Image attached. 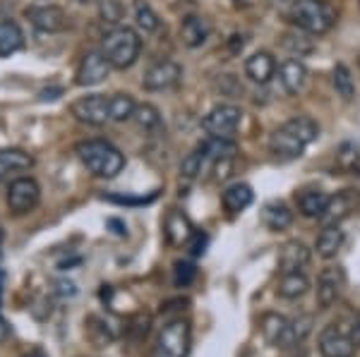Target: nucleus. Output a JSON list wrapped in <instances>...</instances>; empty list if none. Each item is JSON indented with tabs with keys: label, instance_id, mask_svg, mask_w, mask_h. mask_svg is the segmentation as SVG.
<instances>
[{
	"label": "nucleus",
	"instance_id": "4be33fe9",
	"mask_svg": "<svg viewBox=\"0 0 360 357\" xmlns=\"http://www.w3.org/2000/svg\"><path fill=\"white\" fill-rule=\"evenodd\" d=\"M197 151L202 154L205 159V166L207 163H217L221 159H233L238 154V144L231 142V140H224V137H209L197 147Z\"/></svg>",
	"mask_w": 360,
	"mask_h": 357
},
{
	"label": "nucleus",
	"instance_id": "0eeeda50",
	"mask_svg": "<svg viewBox=\"0 0 360 357\" xmlns=\"http://www.w3.org/2000/svg\"><path fill=\"white\" fill-rule=\"evenodd\" d=\"M240 120H243V111L236 103H219V106H214L212 111L205 115L202 128L207 130L209 137L231 140V135L240 128Z\"/></svg>",
	"mask_w": 360,
	"mask_h": 357
},
{
	"label": "nucleus",
	"instance_id": "a878e982",
	"mask_svg": "<svg viewBox=\"0 0 360 357\" xmlns=\"http://www.w3.org/2000/svg\"><path fill=\"white\" fill-rule=\"evenodd\" d=\"M34 166V156L25 149H0V180L13 173L29 170Z\"/></svg>",
	"mask_w": 360,
	"mask_h": 357
},
{
	"label": "nucleus",
	"instance_id": "9b49d317",
	"mask_svg": "<svg viewBox=\"0 0 360 357\" xmlns=\"http://www.w3.org/2000/svg\"><path fill=\"white\" fill-rule=\"evenodd\" d=\"M358 209H360V189H351V187L341 189V192L329 197V204L319 221H322L324 226H339L341 221H346V218Z\"/></svg>",
	"mask_w": 360,
	"mask_h": 357
},
{
	"label": "nucleus",
	"instance_id": "6e6552de",
	"mask_svg": "<svg viewBox=\"0 0 360 357\" xmlns=\"http://www.w3.org/2000/svg\"><path fill=\"white\" fill-rule=\"evenodd\" d=\"M259 329H262L264 341L271 345V348L278 350H291L295 343H298V336L293 331V321H288L283 314L276 312H266L259 319Z\"/></svg>",
	"mask_w": 360,
	"mask_h": 357
},
{
	"label": "nucleus",
	"instance_id": "49530a36",
	"mask_svg": "<svg viewBox=\"0 0 360 357\" xmlns=\"http://www.w3.org/2000/svg\"><path fill=\"white\" fill-rule=\"evenodd\" d=\"M358 67H360V53H358Z\"/></svg>",
	"mask_w": 360,
	"mask_h": 357
},
{
	"label": "nucleus",
	"instance_id": "58836bf2",
	"mask_svg": "<svg viewBox=\"0 0 360 357\" xmlns=\"http://www.w3.org/2000/svg\"><path fill=\"white\" fill-rule=\"evenodd\" d=\"M149 326H152V316H149V314H137L135 319L130 321V326H127V333H130V336H135L137 341H142V338L149 333Z\"/></svg>",
	"mask_w": 360,
	"mask_h": 357
},
{
	"label": "nucleus",
	"instance_id": "f704fd0d",
	"mask_svg": "<svg viewBox=\"0 0 360 357\" xmlns=\"http://www.w3.org/2000/svg\"><path fill=\"white\" fill-rule=\"evenodd\" d=\"M135 20H137V27L142 29L144 34H152L159 29V17H156L154 10L149 8L147 3H142V0H139L135 8Z\"/></svg>",
	"mask_w": 360,
	"mask_h": 357
},
{
	"label": "nucleus",
	"instance_id": "9d476101",
	"mask_svg": "<svg viewBox=\"0 0 360 357\" xmlns=\"http://www.w3.org/2000/svg\"><path fill=\"white\" fill-rule=\"evenodd\" d=\"M346 288V271L339 264H329L317 276V307L329 309L339 300L341 290Z\"/></svg>",
	"mask_w": 360,
	"mask_h": 357
},
{
	"label": "nucleus",
	"instance_id": "bb28decb",
	"mask_svg": "<svg viewBox=\"0 0 360 357\" xmlns=\"http://www.w3.org/2000/svg\"><path fill=\"white\" fill-rule=\"evenodd\" d=\"M25 48V32L13 20H0V58H8Z\"/></svg>",
	"mask_w": 360,
	"mask_h": 357
},
{
	"label": "nucleus",
	"instance_id": "5701e85b",
	"mask_svg": "<svg viewBox=\"0 0 360 357\" xmlns=\"http://www.w3.org/2000/svg\"><path fill=\"white\" fill-rule=\"evenodd\" d=\"M295 204L305 218H322L329 204V194L322 189H303L300 194H295Z\"/></svg>",
	"mask_w": 360,
	"mask_h": 357
},
{
	"label": "nucleus",
	"instance_id": "4c0bfd02",
	"mask_svg": "<svg viewBox=\"0 0 360 357\" xmlns=\"http://www.w3.org/2000/svg\"><path fill=\"white\" fill-rule=\"evenodd\" d=\"M207 245H209V235L205 233V230H195L193 235H190V240H188V252H190V257H202L207 252Z\"/></svg>",
	"mask_w": 360,
	"mask_h": 357
},
{
	"label": "nucleus",
	"instance_id": "ddd939ff",
	"mask_svg": "<svg viewBox=\"0 0 360 357\" xmlns=\"http://www.w3.org/2000/svg\"><path fill=\"white\" fill-rule=\"evenodd\" d=\"M180 77H183V67L176 60H159L144 72L142 86L147 91H166L173 89L180 82Z\"/></svg>",
	"mask_w": 360,
	"mask_h": 357
},
{
	"label": "nucleus",
	"instance_id": "f3484780",
	"mask_svg": "<svg viewBox=\"0 0 360 357\" xmlns=\"http://www.w3.org/2000/svg\"><path fill=\"white\" fill-rule=\"evenodd\" d=\"M195 233L193 223H190V218L183 214V211L173 209L168 211L166 218H164V235H166V243L171 247H183L188 245L190 235Z\"/></svg>",
	"mask_w": 360,
	"mask_h": 357
},
{
	"label": "nucleus",
	"instance_id": "c85d7f7f",
	"mask_svg": "<svg viewBox=\"0 0 360 357\" xmlns=\"http://www.w3.org/2000/svg\"><path fill=\"white\" fill-rule=\"evenodd\" d=\"M312 34L303 32V29H295V32H286L281 36V48L288 50L295 58H303L315 50V41H312Z\"/></svg>",
	"mask_w": 360,
	"mask_h": 357
},
{
	"label": "nucleus",
	"instance_id": "79ce46f5",
	"mask_svg": "<svg viewBox=\"0 0 360 357\" xmlns=\"http://www.w3.org/2000/svg\"><path fill=\"white\" fill-rule=\"evenodd\" d=\"M56 292L60 297H75L77 295V285L72 281H56Z\"/></svg>",
	"mask_w": 360,
	"mask_h": 357
},
{
	"label": "nucleus",
	"instance_id": "f257e3e1",
	"mask_svg": "<svg viewBox=\"0 0 360 357\" xmlns=\"http://www.w3.org/2000/svg\"><path fill=\"white\" fill-rule=\"evenodd\" d=\"M319 137V125L312 118L298 115V118L286 120L283 125L271 132L269 151L278 161H293L303 156V151Z\"/></svg>",
	"mask_w": 360,
	"mask_h": 357
},
{
	"label": "nucleus",
	"instance_id": "423d86ee",
	"mask_svg": "<svg viewBox=\"0 0 360 357\" xmlns=\"http://www.w3.org/2000/svg\"><path fill=\"white\" fill-rule=\"evenodd\" d=\"M70 113L75 115V120L84 125H101L113 123V111H111V96H103V94H89L82 96V99L72 101L70 106Z\"/></svg>",
	"mask_w": 360,
	"mask_h": 357
},
{
	"label": "nucleus",
	"instance_id": "473e14b6",
	"mask_svg": "<svg viewBox=\"0 0 360 357\" xmlns=\"http://www.w3.org/2000/svg\"><path fill=\"white\" fill-rule=\"evenodd\" d=\"M137 103L130 94H111V111H113V123H125L135 115Z\"/></svg>",
	"mask_w": 360,
	"mask_h": 357
},
{
	"label": "nucleus",
	"instance_id": "37998d69",
	"mask_svg": "<svg viewBox=\"0 0 360 357\" xmlns=\"http://www.w3.org/2000/svg\"><path fill=\"white\" fill-rule=\"evenodd\" d=\"M351 338H353V343L356 345H360V312L353 316V321H351Z\"/></svg>",
	"mask_w": 360,
	"mask_h": 357
},
{
	"label": "nucleus",
	"instance_id": "b1692460",
	"mask_svg": "<svg viewBox=\"0 0 360 357\" xmlns=\"http://www.w3.org/2000/svg\"><path fill=\"white\" fill-rule=\"evenodd\" d=\"M346 243V233L341 230V226H324L322 233L317 235L315 250L322 259H334L339 255V250Z\"/></svg>",
	"mask_w": 360,
	"mask_h": 357
},
{
	"label": "nucleus",
	"instance_id": "c756f323",
	"mask_svg": "<svg viewBox=\"0 0 360 357\" xmlns=\"http://www.w3.org/2000/svg\"><path fill=\"white\" fill-rule=\"evenodd\" d=\"M332 82H334L336 94H339L344 101H351L353 96H356V82H353V74L344 65V62H336V65H334Z\"/></svg>",
	"mask_w": 360,
	"mask_h": 357
},
{
	"label": "nucleus",
	"instance_id": "a19ab883",
	"mask_svg": "<svg viewBox=\"0 0 360 357\" xmlns=\"http://www.w3.org/2000/svg\"><path fill=\"white\" fill-rule=\"evenodd\" d=\"M293 331H295V336H298V343H300L307 336V333L312 331V316L305 314V316H300V319H295L293 321Z\"/></svg>",
	"mask_w": 360,
	"mask_h": 357
},
{
	"label": "nucleus",
	"instance_id": "72a5a7b5",
	"mask_svg": "<svg viewBox=\"0 0 360 357\" xmlns=\"http://www.w3.org/2000/svg\"><path fill=\"white\" fill-rule=\"evenodd\" d=\"M86 336H89V341L94 343L96 348H106V345L113 341V333L108 331L106 324H103L101 319H96V316L86 319Z\"/></svg>",
	"mask_w": 360,
	"mask_h": 357
},
{
	"label": "nucleus",
	"instance_id": "f8f14e48",
	"mask_svg": "<svg viewBox=\"0 0 360 357\" xmlns=\"http://www.w3.org/2000/svg\"><path fill=\"white\" fill-rule=\"evenodd\" d=\"M317 348L322 357H353L356 353V343H353L351 333H346L339 324L324 326L319 333Z\"/></svg>",
	"mask_w": 360,
	"mask_h": 357
},
{
	"label": "nucleus",
	"instance_id": "39448f33",
	"mask_svg": "<svg viewBox=\"0 0 360 357\" xmlns=\"http://www.w3.org/2000/svg\"><path fill=\"white\" fill-rule=\"evenodd\" d=\"M193 333L190 324L185 319H173L164 326V331L156 338V345L152 350V357H188Z\"/></svg>",
	"mask_w": 360,
	"mask_h": 357
},
{
	"label": "nucleus",
	"instance_id": "7c9ffc66",
	"mask_svg": "<svg viewBox=\"0 0 360 357\" xmlns=\"http://www.w3.org/2000/svg\"><path fill=\"white\" fill-rule=\"evenodd\" d=\"M336 168L341 173H358L360 175V147L346 142L336 151Z\"/></svg>",
	"mask_w": 360,
	"mask_h": 357
},
{
	"label": "nucleus",
	"instance_id": "1a4fd4ad",
	"mask_svg": "<svg viewBox=\"0 0 360 357\" xmlns=\"http://www.w3.org/2000/svg\"><path fill=\"white\" fill-rule=\"evenodd\" d=\"M39 199H41V189H39L37 180H32V177H17V180L10 182L8 206L15 216L32 214L39 206Z\"/></svg>",
	"mask_w": 360,
	"mask_h": 357
},
{
	"label": "nucleus",
	"instance_id": "412c9836",
	"mask_svg": "<svg viewBox=\"0 0 360 357\" xmlns=\"http://www.w3.org/2000/svg\"><path fill=\"white\" fill-rule=\"evenodd\" d=\"M310 292V278L303 271L283 274L276 285V295L281 300H300Z\"/></svg>",
	"mask_w": 360,
	"mask_h": 357
},
{
	"label": "nucleus",
	"instance_id": "f03ea898",
	"mask_svg": "<svg viewBox=\"0 0 360 357\" xmlns=\"http://www.w3.org/2000/svg\"><path fill=\"white\" fill-rule=\"evenodd\" d=\"M286 17L298 29L312 34V36H319L336 25L339 10L329 0H293L286 10Z\"/></svg>",
	"mask_w": 360,
	"mask_h": 357
},
{
	"label": "nucleus",
	"instance_id": "6ab92c4d",
	"mask_svg": "<svg viewBox=\"0 0 360 357\" xmlns=\"http://www.w3.org/2000/svg\"><path fill=\"white\" fill-rule=\"evenodd\" d=\"M209 34H212V22L202 15H188L180 22V41L188 48L202 46L209 39Z\"/></svg>",
	"mask_w": 360,
	"mask_h": 357
},
{
	"label": "nucleus",
	"instance_id": "20e7f679",
	"mask_svg": "<svg viewBox=\"0 0 360 357\" xmlns=\"http://www.w3.org/2000/svg\"><path fill=\"white\" fill-rule=\"evenodd\" d=\"M101 53L111 62L115 70H125L137 62L139 53H142V39L135 29L130 27H115L103 36Z\"/></svg>",
	"mask_w": 360,
	"mask_h": 357
},
{
	"label": "nucleus",
	"instance_id": "c03bdc74",
	"mask_svg": "<svg viewBox=\"0 0 360 357\" xmlns=\"http://www.w3.org/2000/svg\"><path fill=\"white\" fill-rule=\"evenodd\" d=\"M8 333H10L8 324H5V319H3V316H0V343H3L5 338H8Z\"/></svg>",
	"mask_w": 360,
	"mask_h": 357
},
{
	"label": "nucleus",
	"instance_id": "e433bc0d",
	"mask_svg": "<svg viewBox=\"0 0 360 357\" xmlns=\"http://www.w3.org/2000/svg\"><path fill=\"white\" fill-rule=\"evenodd\" d=\"M195 278H197V267L193 262H176V267H173V281H176L178 288L190 285Z\"/></svg>",
	"mask_w": 360,
	"mask_h": 357
},
{
	"label": "nucleus",
	"instance_id": "a211bd4d",
	"mask_svg": "<svg viewBox=\"0 0 360 357\" xmlns=\"http://www.w3.org/2000/svg\"><path fill=\"white\" fill-rule=\"evenodd\" d=\"M276 74V60L269 50H257L245 60V77L255 84H269Z\"/></svg>",
	"mask_w": 360,
	"mask_h": 357
},
{
	"label": "nucleus",
	"instance_id": "4468645a",
	"mask_svg": "<svg viewBox=\"0 0 360 357\" xmlns=\"http://www.w3.org/2000/svg\"><path fill=\"white\" fill-rule=\"evenodd\" d=\"M27 17L37 29H41L46 34H58L65 32L70 27V17L63 8L58 5H37V8H29Z\"/></svg>",
	"mask_w": 360,
	"mask_h": 357
},
{
	"label": "nucleus",
	"instance_id": "dca6fc26",
	"mask_svg": "<svg viewBox=\"0 0 360 357\" xmlns=\"http://www.w3.org/2000/svg\"><path fill=\"white\" fill-rule=\"evenodd\" d=\"M312 252L310 247L300 240H288L286 245L278 252V271L281 274H293V271H303V269L310 264Z\"/></svg>",
	"mask_w": 360,
	"mask_h": 357
},
{
	"label": "nucleus",
	"instance_id": "aec40b11",
	"mask_svg": "<svg viewBox=\"0 0 360 357\" xmlns=\"http://www.w3.org/2000/svg\"><path fill=\"white\" fill-rule=\"evenodd\" d=\"M307 77H310L307 67L300 60H295V58H288V60H283L281 65H278V79H281L283 89L293 96L305 89Z\"/></svg>",
	"mask_w": 360,
	"mask_h": 357
},
{
	"label": "nucleus",
	"instance_id": "2eb2a0df",
	"mask_svg": "<svg viewBox=\"0 0 360 357\" xmlns=\"http://www.w3.org/2000/svg\"><path fill=\"white\" fill-rule=\"evenodd\" d=\"M108 72H111V62L106 60V55L101 53V50H91V53H86L82 58V62H79L77 67V74H75V82L79 86H94V84H101L103 79L108 77Z\"/></svg>",
	"mask_w": 360,
	"mask_h": 357
},
{
	"label": "nucleus",
	"instance_id": "a18cd8bd",
	"mask_svg": "<svg viewBox=\"0 0 360 357\" xmlns=\"http://www.w3.org/2000/svg\"><path fill=\"white\" fill-rule=\"evenodd\" d=\"M3 288H5V274L0 271V297H3Z\"/></svg>",
	"mask_w": 360,
	"mask_h": 357
},
{
	"label": "nucleus",
	"instance_id": "2f4dec72",
	"mask_svg": "<svg viewBox=\"0 0 360 357\" xmlns=\"http://www.w3.org/2000/svg\"><path fill=\"white\" fill-rule=\"evenodd\" d=\"M132 120H135L137 128L144 130V132H156L161 128V113H159V108L152 106V103H142V106H137Z\"/></svg>",
	"mask_w": 360,
	"mask_h": 357
},
{
	"label": "nucleus",
	"instance_id": "ea45409f",
	"mask_svg": "<svg viewBox=\"0 0 360 357\" xmlns=\"http://www.w3.org/2000/svg\"><path fill=\"white\" fill-rule=\"evenodd\" d=\"M120 5L115 3V0H101V15L106 22H118L120 20Z\"/></svg>",
	"mask_w": 360,
	"mask_h": 357
},
{
	"label": "nucleus",
	"instance_id": "7ed1b4c3",
	"mask_svg": "<svg viewBox=\"0 0 360 357\" xmlns=\"http://www.w3.org/2000/svg\"><path fill=\"white\" fill-rule=\"evenodd\" d=\"M77 156L91 175L111 180L125 168V154L106 140H86L77 144Z\"/></svg>",
	"mask_w": 360,
	"mask_h": 357
},
{
	"label": "nucleus",
	"instance_id": "393cba45",
	"mask_svg": "<svg viewBox=\"0 0 360 357\" xmlns=\"http://www.w3.org/2000/svg\"><path fill=\"white\" fill-rule=\"evenodd\" d=\"M255 199V192L252 187L245 185V182H236V185L226 187L224 194H221V201H224V209L229 214H240L245 211Z\"/></svg>",
	"mask_w": 360,
	"mask_h": 357
},
{
	"label": "nucleus",
	"instance_id": "c9c22d12",
	"mask_svg": "<svg viewBox=\"0 0 360 357\" xmlns=\"http://www.w3.org/2000/svg\"><path fill=\"white\" fill-rule=\"evenodd\" d=\"M202 168H205V159H202V154L195 149V151L188 154V156L183 159V163H180V177L195 180V177L202 173Z\"/></svg>",
	"mask_w": 360,
	"mask_h": 357
},
{
	"label": "nucleus",
	"instance_id": "cd10ccee",
	"mask_svg": "<svg viewBox=\"0 0 360 357\" xmlns=\"http://www.w3.org/2000/svg\"><path fill=\"white\" fill-rule=\"evenodd\" d=\"M262 223L271 233H281V230L291 228L293 223V211L288 209L283 201H269L262 209Z\"/></svg>",
	"mask_w": 360,
	"mask_h": 357
}]
</instances>
